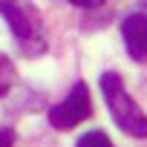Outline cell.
Here are the masks:
<instances>
[{"mask_svg":"<svg viewBox=\"0 0 147 147\" xmlns=\"http://www.w3.org/2000/svg\"><path fill=\"white\" fill-rule=\"evenodd\" d=\"M101 92L107 98V107L115 118V124L127 133V136H136V138H144L147 136V115L138 110V104L127 95L124 90V81L115 72H104L101 75Z\"/></svg>","mask_w":147,"mask_h":147,"instance_id":"6da1fadb","label":"cell"},{"mask_svg":"<svg viewBox=\"0 0 147 147\" xmlns=\"http://www.w3.org/2000/svg\"><path fill=\"white\" fill-rule=\"evenodd\" d=\"M75 147H113V141H110L101 130H92V133H84Z\"/></svg>","mask_w":147,"mask_h":147,"instance_id":"8992f818","label":"cell"},{"mask_svg":"<svg viewBox=\"0 0 147 147\" xmlns=\"http://www.w3.org/2000/svg\"><path fill=\"white\" fill-rule=\"evenodd\" d=\"M104 0H72V6H84V9H92V6H101Z\"/></svg>","mask_w":147,"mask_h":147,"instance_id":"ba28073f","label":"cell"},{"mask_svg":"<svg viewBox=\"0 0 147 147\" xmlns=\"http://www.w3.org/2000/svg\"><path fill=\"white\" fill-rule=\"evenodd\" d=\"M121 35H124V46L130 52L133 61H144L147 58V15H130L121 23Z\"/></svg>","mask_w":147,"mask_h":147,"instance_id":"277c9868","label":"cell"},{"mask_svg":"<svg viewBox=\"0 0 147 147\" xmlns=\"http://www.w3.org/2000/svg\"><path fill=\"white\" fill-rule=\"evenodd\" d=\"M90 113H92L90 90H87V84H75L58 107L49 110V124L55 130H69V127L81 124L84 118H90Z\"/></svg>","mask_w":147,"mask_h":147,"instance_id":"3957f363","label":"cell"},{"mask_svg":"<svg viewBox=\"0 0 147 147\" xmlns=\"http://www.w3.org/2000/svg\"><path fill=\"white\" fill-rule=\"evenodd\" d=\"M18 81V69L12 63V58H6L3 52H0V98H3Z\"/></svg>","mask_w":147,"mask_h":147,"instance_id":"5b68a950","label":"cell"},{"mask_svg":"<svg viewBox=\"0 0 147 147\" xmlns=\"http://www.w3.org/2000/svg\"><path fill=\"white\" fill-rule=\"evenodd\" d=\"M12 141H15V133L0 127V147H12Z\"/></svg>","mask_w":147,"mask_h":147,"instance_id":"52a82bcc","label":"cell"},{"mask_svg":"<svg viewBox=\"0 0 147 147\" xmlns=\"http://www.w3.org/2000/svg\"><path fill=\"white\" fill-rule=\"evenodd\" d=\"M0 15H3L15 32L18 40L35 43V52H43V38H40V15L26 3V0H0Z\"/></svg>","mask_w":147,"mask_h":147,"instance_id":"7a4b0ae2","label":"cell"}]
</instances>
